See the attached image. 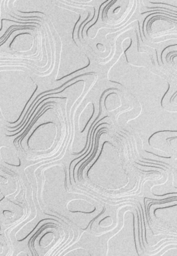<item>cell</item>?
Here are the masks:
<instances>
[{
  "instance_id": "cell-1",
  "label": "cell",
  "mask_w": 177,
  "mask_h": 256,
  "mask_svg": "<svg viewBox=\"0 0 177 256\" xmlns=\"http://www.w3.org/2000/svg\"><path fill=\"white\" fill-rule=\"evenodd\" d=\"M132 7L133 0H112L103 12V22L111 25L121 24L128 16Z\"/></svg>"
},
{
  "instance_id": "cell-2",
  "label": "cell",
  "mask_w": 177,
  "mask_h": 256,
  "mask_svg": "<svg viewBox=\"0 0 177 256\" xmlns=\"http://www.w3.org/2000/svg\"><path fill=\"white\" fill-rule=\"evenodd\" d=\"M176 22L164 16H154L150 20L147 32L154 38L161 37L176 31Z\"/></svg>"
}]
</instances>
